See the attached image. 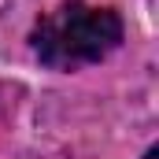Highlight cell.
<instances>
[{
  "label": "cell",
  "instance_id": "obj_1",
  "mask_svg": "<svg viewBox=\"0 0 159 159\" xmlns=\"http://www.w3.org/2000/svg\"><path fill=\"white\" fill-rule=\"evenodd\" d=\"M122 19L111 7H93L70 0L56 11H48L34 26V52L52 70H81L89 63L107 59L122 44Z\"/></svg>",
  "mask_w": 159,
  "mask_h": 159
},
{
  "label": "cell",
  "instance_id": "obj_2",
  "mask_svg": "<svg viewBox=\"0 0 159 159\" xmlns=\"http://www.w3.org/2000/svg\"><path fill=\"white\" fill-rule=\"evenodd\" d=\"M144 159H159V148H148V152H144Z\"/></svg>",
  "mask_w": 159,
  "mask_h": 159
}]
</instances>
